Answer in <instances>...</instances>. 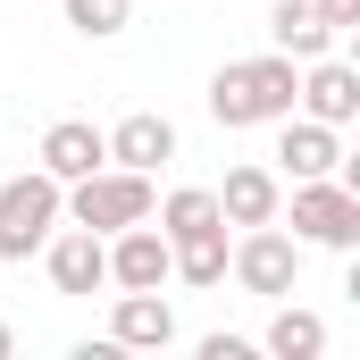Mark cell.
<instances>
[{"instance_id": "obj_16", "label": "cell", "mask_w": 360, "mask_h": 360, "mask_svg": "<svg viewBox=\"0 0 360 360\" xmlns=\"http://www.w3.org/2000/svg\"><path fill=\"white\" fill-rule=\"evenodd\" d=\"M260 352H269V360H319V352H327V319L302 310V302H285V310L269 319V335H260Z\"/></svg>"}, {"instance_id": "obj_8", "label": "cell", "mask_w": 360, "mask_h": 360, "mask_svg": "<svg viewBox=\"0 0 360 360\" xmlns=\"http://www.w3.org/2000/svg\"><path fill=\"white\" fill-rule=\"evenodd\" d=\"M293 109L319 117V126H352V117H360V68H352V59H335V51L310 59V68H302V92H293Z\"/></svg>"}, {"instance_id": "obj_15", "label": "cell", "mask_w": 360, "mask_h": 360, "mask_svg": "<svg viewBox=\"0 0 360 360\" xmlns=\"http://www.w3.org/2000/svg\"><path fill=\"white\" fill-rule=\"evenodd\" d=\"M168 276H176V285H193V293H218V285H226V226L168 235Z\"/></svg>"}, {"instance_id": "obj_18", "label": "cell", "mask_w": 360, "mask_h": 360, "mask_svg": "<svg viewBox=\"0 0 360 360\" xmlns=\"http://www.w3.org/2000/svg\"><path fill=\"white\" fill-rule=\"evenodd\" d=\"M68 25H76L84 42H109V34L134 25V8H126V0H68Z\"/></svg>"}, {"instance_id": "obj_5", "label": "cell", "mask_w": 360, "mask_h": 360, "mask_svg": "<svg viewBox=\"0 0 360 360\" xmlns=\"http://www.w3.org/2000/svg\"><path fill=\"white\" fill-rule=\"evenodd\" d=\"M226 276L243 285V293H260V302H285L293 285H302V243L285 235V226H243L235 243H226Z\"/></svg>"}, {"instance_id": "obj_7", "label": "cell", "mask_w": 360, "mask_h": 360, "mask_svg": "<svg viewBox=\"0 0 360 360\" xmlns=\"http://www.w3.org/2000/svg\"><path fill=\"white\" fill-rule=\"evenodd\" d=\"M276 160H285V176H344V126H319V117L285 109L276 117Z\"/></svg>"}, {"instance_id": "obj_1", "label": "cell", "mask_w": 360, "mask_h": 360, "mask_svg": "<svg viewBox=\"0 0 360 360\" xmlns=\"http://www.w3.org/2000/svg\"><path fill=\"white\" fill-rule=\"evenodd\" d=\"M293 92H302V68L285 59V51H260V59H226L218 76H210V117L235 134V126H276L285 109H293Z\"/></svg>"}, {"instance_id": "obj_21", "label": "cell", "mask_w": 360, "mask_h": 360, "mask_svg": "<svg viewBox=\"0 0 360 360\" xmlns=\"http://www.w3.org/2000/svg\"><path fill=\"white\" fill-rule=\"evenodd\" d=\"M0 352H8V327H0Z\"/></svg>"}, {"instance_id": "obj_4", "label": "cell", "mask_w": 360, "mask_h": 360, "mask_svg": "<svg viewBox=\"0 0 360 360\" xmlns=\"http://www.w3.org/2000/svg\"><path fill=\"white\" fill-rule=\"evenodd\" d=\"M151 176L143 168H92V176L68 184V218L92 226V235H117V226H134V218H151Z\"/></svg>"}, {"instance_id": "obj_10", "label": "cell", "mask_w": 360, "mask_h": 360, "mask_svg": "<svg viewBox=\"0 0 360 360\" xmlns=\"http://www.w3.org/2000/svg\"><path fill=\"white\" fill-rule=\"evenodd\" d=\"M176 160V126L160 117V109H126L117 126H109V168H143V176H160Z\"/></svg>"}, {"instance_id": "obj_11", "label": "cell", "mask_w": 360, "mask_h": 360, "mask_svg": "<svg viewBox=\"0 0 360 360\" xmlns=\"http://www.w3.org/2000/svg\"><path fill=\"white\" fill-rule=\"evenodd\" d=\"M109 344L117 352H168L176 344V310H168V293L151 285V293H117V310H109Z\"/></svg>"}, {"instance_id": "obj_13", "label": "cell", "mask_w": 360, "mask_h": 360, "mask_svg": "<svg viewBox=\"0 0 360 360\" xmlns=\"http://www.w3.org/2000/svg\"><path fill=\"white\" fill-rule=\"evenodd\" d=\"M335 42H344V34H335V25H327V17H319L310 0H276V8H269V51H285L293 68H310V59H327Z\"/></svg>"}, {"instance_id": "obj_14", "label": "cell", "mask_w": 360, "mask_h": 360, "mask_svg": "<svg viewBox=\"0 0 360 360\" xmlns=\"http://www.w3.org/2000/svg\"><path fill=\"white\" fill-rule=\"evenodd\" d=\"M42 168L59 184H76V176H92V168H109V134L92 126V117H59L51 134H42Z\"/></svg>"}, {"instance_id": "obj_2", "label": "cell", "mask_w": 360, "mask_h": 360, "mask_svg": "<svg viewBox=\"0 0 360 360\" xmlns=\"http://www.w3.org/2000/svg\"><path fill=\"white\" fill-rule=\"evenodd\" d=\"M68 218V184L51 176V168H25V176L0 184V260H34L42 243H51V226Z\"/></svg>"}, {"instance_id": "obj_9", "label": "cell", "mask_w": 360, "mask_h": 360, "mask_svg": "<svg viewBox=\"0 0 360 360\" xmlns=\"http://www.w3.org/2000/svg\"><path fill=\"white\" fill-rule=\"evenodd\" d=\"M109 285H117V293H151V285H168V235H160L151 218H134V226L109 235Z\"/></svg>"}, {"instance_id": "obj_17", "label": "cell", "mask_w": 360, "mask_h": 360, "mask_svg": "<svg viewBox=\"0 0 360 360\" xmlns=\"http://www.w3.org/2000/svg\"><path fill=\"white\" fill-rule=\"evenodd\" d=\"M151 226L160 235H193V226H226V218H218V193L210 184H176L168 201H151Z\"/></svg>"}, {"instance_id": "obj_19", "label": "cell", "mask_w": 360, "mask_h": 360, "mask_svg": "<svg viewBox=\"0 0 360 360\" xmlns=\"http://www.w3.org/2000/svg\"><path fill=\"white\" fill-rule=\"evenodd\" d=\"M260 344H243V335H201V360H252Z\"/></svg>"}, {"instance_id": "obj_6", "label": "cell", "mask_w": 360, "mask_h": 360, "mask_svg": "<svg viewBox=\"0 0 360 360\" xmlns=\"http://www.w3.org/2000/svg\"><path fill=\"white\" fill-rule=\"evenodd\" d=\"M42 269H51V293H101V285H109V235H92V226H51Z\"/></svg>"}, {"instance_id": "obj_3", "label": "cell", "mask_w": 360, "mask_h": 360, "mask_svg": "<svg viewBox=\"0 0 360 360\" xmlns=\"http://www.w3.org/2000/svg\"><path fill=\"white\" fill-rule=\"evenodd\" d=\"M293 243L310 252H360V184L344 176H293Z\"/></svg>"}, {"instance_id": "obj_20", "label": "cell", "mask_w": 360, "mask_h": 360, "mask_svg": "<svg viewBox=\"0 0 360 360\" xmlns=\"http://www.w3.org/2000/svg\"><path fill=\"white\" fill-rule=\"evenodd\" d=\"M310 8H319L335 34H352V25H360V0H310Z\"/></svg>"}, {"instance_id": "obj_12", "label": "cell", "mask_w": 360, "mask_h": 360, "mask_svg": "<svg viewBox=\"0 0 360 360\" xmlns=\"http://www.w3.org/2000/svg\"><path fill=\"white\" fill-rule=\"evenodd\" d=\"M210 193H218V218L226 226H269V218H285L276 168H226V184H210Z\"/></svg>"}]
</instances>
